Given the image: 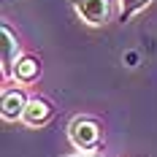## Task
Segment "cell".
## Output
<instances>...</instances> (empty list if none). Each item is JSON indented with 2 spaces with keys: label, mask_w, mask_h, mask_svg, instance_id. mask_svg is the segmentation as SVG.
<instances>
[{
  "label": "cell",
  "mask_w": 157,
  "mask_h": 157,
  "mask_svg": "<svg viewBox=\"0 0 157 157\" xmlns=\"http://www.w3.org/2000/svg\"><path fill=\"white\" fill-rule=\"evenodd\" d=\"M68 138L73 144V149L84 152V155H92L100 149V125L92 117H76L68 125Z\"/></svg>",
  "instance_id": "obj_1"
},
{
  "label": "cell",
  "mask_w": 157,
  "mask_h": 157,
  "mask_svg": "<svg viewBox=\"0 0 157 157\" xmlns=\"http://www.w3.org/2000/svg\"><path fill=\"white\" fill-rule=\"evenodd\" d=\"M73 8L81 16V22H87L92 27H100L111 16V0H73Z\"/></svg>",
  "instance_id": "obj_2"
},
{
  "label": "cell",
  "mask_w": 157,
  "mask_h": 157,
  "mask_svg": "<svg viewBox=\"0 0 157 157\" xmlns=\"http://www.w3.org/2000/svg\"><path fill=\"white\" fill-rule=\"evenodd\" d=\"M0 33H3V52H0L3 78H14V68H16V63H19V41H16V35L11 33L8 25H3Z\"/></svg>",
  "instance_id": "obj_3"
},
{
  "label": "cell",
  "mask_w": 157,
  "mask_h": 157,
  "mask_svg": "<svg viewBox=\"0 0 157 157\" xmlns=\"http://www.w3.org/2000/svg\"><path fill=\"white\" fill-rule=\"evenodd\" d=\"M52 114H54V106L49 103L46 98H30L27 100V109L22 114V122L27 127H41L52 119Z\"/></svg>",
  "instance_id": "obj_4"
},
{
  "label": "cell",
  "mask_w": 157,
  "mask_h": 157,
  "mask_svg": "<svg viewBox=\"0 0 157 157\" xmlns=\"http://www.w3.org/2000/svg\"><path fill=\"white\" fill-rule=\"evenodd\" d=\"M27 95L22 92V90H6L3 92V100H0V114H3V119L6 122H16V119H22V114L27 109Z\"/></svg>",
  "instance_id": "obj_5"
},
{
  "label": "cell",
  "mask_w": 157,
  "mask_h": 157,
  "mask_svg": "<svg viewBox=\"0 0 157 157\" xmlns=\"http://www.w3.org/2000/svg\"><path fill=\"white\" fill-rule=\"evenodd\" d=\"M38 76H41V63H38V57H33V54L19 57V63H16V68H14V81H19V84H33Z\"/></svg>",
  "instance_id": "obj_6"
},
{
  "label": "cell",
  "mask_w": 157,
  "mask_h": 157,
  "mask_svg": "<svg viewBox=\"0 0 157 157\" xmlns=\"http://www.w3.org/2000/svg\"><path fill=\"white\" fill-rule=\"evenodd\" d=\"M149 3H152V0H119V19H122V22H130V19L138 14V11H144Z\"/></svg>",
  "instance_id": "obj_7"
},
{
  "label": "cell",
  "mask_w": 157,
  "mask_h": 157,
  "mask_svg": "<svg viewBox=\"0 0 157 157\" xmlns=\"http://www.w3.org/2000/svg\"><path fill=\"white\" fill-rule=\"evenodd\" d=\"M68 157H100V155H68Z\"/></svg>",
  "instance_id": "obj_8"
}]
</instances>
